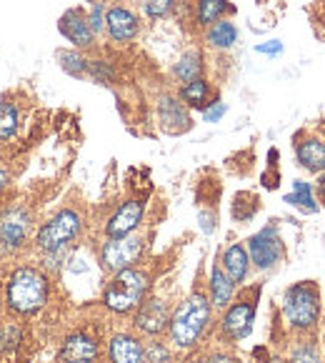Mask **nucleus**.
Returning <instances> with one entry per match:
<instances>
[{
    "mask_svg": "<svg viewBox=\"0 0 325 363\" xmlns=\"http://www.w3.org/2000/svg\"><path fill=\"white\" fill-rule=\"evenodd\" d=\"M158 121L166 133H186L193 128V118L188 106L178 96H160L158 98Z\"/></svg>",
    "mask_w": 325,
    "mask_h": 363,
    "instance_id": "15",
    "label": "nucleus"
},
{
    "mask_svg": "<svg viewBox=\"0 0 325 363\" xmlns=\"http://www.w3.org/2000/svg\"><path fill=\"white\" fill-rule=\"evenodd\" d=\"M33 238V213L25 206L0 208V256H18Z\"/></svg>",
    "mask_w": 325,
    "mask_h": 363,
    "instance_id": "7",
    "label": "nucleus"
},
{
    "mask_svg": "<svg viewBox=\"0 0 325 363\" xmlns=\"http://www.w3.org/2000/svg\"><path fill=\"white\" fill-rule=\"evenodd\" d=\"M220 268L235 286H243L251 276V258H248L246 243H230L220 253Z\"/></svg>",
    "mask_w": 325,
    "mask_h": 363,
    "instance_id": "17",
    "label": "nucleus"
},
{
    "mask_svg": "<svg viewBox=\"0 0 325 363\" xmlns=\"http://www.w3.org/2000/svg\"><path fill=\"white\" fill-rule=\"evenodd\" d=\"M183 363H208V361H205V356H188Z\"/></svg>",
    "mask_w": 325,
    "mask_h": 363,
    "instance_id": "38",
    "label": "nucleus"
},
{
    "mask_svg": "<svg viewBox=\"0 0 325 363\" xmlns=\"http://www.w3.org/2000/svg\"><path fill=\"white\" fill-rule=\"evenodd\" d=\"M285 203L295 206V208L305 211V213H318L320 206L315 203V193H313V186L305 181H295L293 183V193L285 196Z\"/></svg>",
    "mask_w": 325,
    "mask_h": 363,
    "instance_id": "25",
    "label": "nucleus"
},
{
    "mask_svg": "<svg viewBox=\"0 0 325 363\" xmlns=\"http://www.w3.org/2000/svg\"><path fill=\"white\" fill-rule=\"evenodd\" d=\"M58 60L60 68L73 78H83L88 73V58H83L78 50H58Z\"/></svg>",
    "mask_w": 325,
    "mask_h": 363,
    "instance_id": "29",
    "label": "nucleus"
},
{
    "mask_svg": "<svg viewBox=\"0 0 325 363\" xmlns=\"http://www.w3.org/2000/svg\"><path fill=\"white\" fill-rule=\"evenodd\" d=\"M315 193H318V201L325 206V173L318 176V186H315Z\"/></svg>",
    "mask_w": 325,
    "mask_h": 363,
    "instance_id": "36",
    "label": "nucleus"
},
{
    "mask_svg": "<svg viewBox=\"0 0 325 363\" xmlns=\"http://www.w3.org/2000/svg\"><path fill=\"white\" fill-rule=\"evenodd\" d=\"M70 256H73V246L60 248V251L40 253V268H43V271L53 278V276H58L60 271H65V268H68Z\"/></svg>",
    "mask_w": 325,
    "mask_h": 363,
    "instance_id": "28",
    "label": "nucleus"
},
{
    "mask_svg": "<svg viewBox=\"0 0 325 363\" xmlns=\"http://www.w3.org/2000/svg\"><path fill=\"white\" fill-rule=\"evenodd\" d=\"M103 358V346L91 331L78 328L63 336L58 346V363H98Z\"/></svg>",
    "mask_w": 325,
    "mask_h": 363,
    "instance_id": "11",
    "label": "nucleus"
},
{
    "mask_svg": "<svg viewBox=\"0 0 325 363\" xmlns=\"http://www.w3.org/2000/svg\"><path fill=\"white\" fill-rule=\"evenodd\" d=\"M213 311L215 308L210 306L205 291H193L190 296H186L171 313V323L166 331L168 343L183 353L195 351L213 323Z\"/></svg>",
    "mask_w": 325,
    "mask_h": 363,
    "instance_id": "2",
    "label": "nucleus"
},
{
    "mask_svg": "<svg viewBox=\"0 0 325 363\" xmlns=\"http://www.w3.org/2000/svg\"><path fill=\"white\" fill-rule=\"evenodd\" d=\"M150 294V273L133 266L125 271H118L110 276L101 296V303L113 315H130L143 298Z\"/></svg>",
    "mask_w": 325,
    "mask_h": 363,
    "instance_id": "3",
    "label": "nucleus"
},
{
    "mask_svg": "<svg viewBox=\"0 0 325 363\" xmlns=\"http://www.w3.org/2000/svg\"><path fill=\"white\" fill-rule=\"evenodd\" d=\"M205 43L215 50L233 48V45L238 43V28H235V23L228 21V18H223V21L208 26V30H205Z\"/></svg>",
    "mask_w": 325,
    "mask_h": 363,
    "instance_id": "20",
    "label": "nucleus"
},
{
    "mask_svg": "<svg viewBox=\"0 0 325 363\" xmlns=\"http://www.w3.org/2000/svg\"><path fill=\"white\" fill-rule=\"evenodd\" d=\"M171 306L158 296H145L143 303L133 311V331L140 338H160L166 336L171 323Z\"/></svg>",
    "mask_w": 325,
    "mask_h": 363,
    "instance_id": "9",
    "label": "nucleus"
},
{
    "mask_svg": "<svg viewBox=\"0 0 325 363\" xmlns=\"http://www.w3.org/2000/svg\"><path fill=\"white\" fill-rule=\"evenodd\" d=\"M258 296H261V289L253 291V296L233 298L220 311L218 336L225 343H240L253 333V323H256V313H258Z\"/></svg>",
    "mask_w": 325,
    "mask_h": 363,
    "instance_id": "6",
    "label": "nucleus"
},
{
    "mask_svg": "<svg viewBox=\"0 0 325 363\" xmlns=\"http://www.w3.org/2000/svg\"><path fill=\"white\" fill-rule=\"evenodd\" d=\"M0 315H3V294H0Z\"/></svg>",
    "mask_w": 325,
    "mask_h": 363,
    "instance_id": "39",
    "label": "nucleus"
},
{
    "mask_svg": "<svg viewBox=\"0 0 325 363\" xmlns=\"http://www.w3.org/2000/svg\"><path fill=\"white\" fill-rule=\"evenodd\" d=\"M106 33L108 38H110L113 43H130V40H135L140 33V21L138 16H135L130 8L125 6H113L108 8L106 13Z\"/></svg>",
    "mask_w": 325,
    "mask_h": 363,
    "instance_id": "14",
    "label": "nucleus"
},
{
    "mask_svg": "<svg viewBox=\"0 0 325 363\" xmlns=\"http://www.w3.org/2000/svg\"><path fill=\"white\" fill-rule=\"evenodd\" d=\"M145 363H173L176 361V348L163 338H145Z\"/></svg>",
    "mask_w": 325,
    "mask_h": 363,
    "instance_id": "27",
    "label": "nucleus"
},
{
    "mask_svg": "<svg viewBox=\"0 0 325 363\" xmlns=\"http://www.w3.org/2000/svg\"><path fill=\"white\" fill-rule=\"evenodd\" d=\"M235 289H238V286L225 276V271L220 268V263H213V266H210V276H208L210 306H213L215 311H223L225 306L235 298Z\"/></svg>",
    "mask_w": 325,
    "mask_h": 363,
    "instance_id": "18",
    "label": "nucleus"
},
{
    "mask_svg": "<svg viewBox=\"0 0 325 363\" xmlns=\"http://www.w3.org/2000/svg\"><path fill=\"white\" fill-rule=\"evenodd\" d=\"M86 228V220L75 208H60L55 211L50 218H45L33 233V246L38 253H50L60 251V248H70L75 240L80 238Z\"/></svg>",
    "mask_w": 325,
    "mask_h": 363,
    "instance_id": "4",
    "label": "nucleus"
},
{
    "mask_svg": "<svg viewBox=\"0 0 325 363\" xmlns=\"http://www.w3.org/2000/svg\"><path fill=\"white\" fill-rule=\"evenodd\" d=\"M145 253V238L135 230L130 235H123V238H106L98 248V261H101V268L113 276L118 271H125V268H133L140 263Z\"/></svg>",
    "mask_w": 325,
    "mask_h": 363,
    "instance_id": "8",
    "label": "nucleus"
},
{
    "mask_svg": "<svg viewBox=\"0 0 325 363\" xmlns=\"http://www.w3.org/2000/svg\"><path fill=\"white\" fill-rule=\"evenodd\" d=\"M288 363H323V361H320V351L315 346V341H303L293 348Z\"/></svg>",
    "mask_w": 325,
    "mask_h": 363,
    "instance_id": "30",
    "label": "nucleus"
},
{
    "mask_svg": "<svg viewBox=\"0 0 325 363\" xmlns=\"http://www.w3.org/2000/svg\"><path fill=\"white\" fill-rule=\"evenodd\" d=\"M205 361H208V363H238V358H235L230 351H223V348H218V351L208 353V356H205Z\"/></svg>",
    "mask_w": 325,
    "mask_h": 363,
    "instance_id": "34",
    "label": "nucleus"
},
{
    "mask_svg": "<svg viewBox=\"0 0 325 363\" xmlns=\"http://www.w3.org/2000/svg\"><path fill=\"white\" fill-rule=\"evenodd\" d=\"M50 276L40 266L23 263L3 281V306L13 318H33L50 303Z\"/></svg>",
    "mask_w": 325,
    "mask_h": 363,
    "instance_id": "1",
    "label": "nucleus"
},
{
    "mask_svg": "<svg viewBox=\"0 0 325 363\" xmlns=\"http://www.w3.org/2000/svg\"><path fill=\"white\" fill-rule=\"evenodd\" d=\"M225 113H228V106H225L220 98H213L208 106L203 108V121H205V123H218Z\"/></svg>",
    "mask_w": 325,
    "mask_h": 363,
    "instance_id": "33",
    "label": "nucleus"
},
{
    "mask_svg": "<svg viewBox=\"0 0 325 363\" xmlns=\"http://www.w3.org/2000/svg\"><path fill=\"white\" fill-rule=\"evenodd\" d=\"M145 218V201L140 198H130V201H123L118 206L115 213L106 220V238H123V235H130L140 228Z\"/></svg>",
    "mask_w": 325,
    "mask_h": 363,
    "instance_id": "12",
    "label": "nucleus"
},
{
    "mask_svg": "<svg viewBox=\"0 0 325 363\" xmlns=\"http://www.w3.org/2000/svg\"><path fill=\"white\" fill-rule=\"evenodd\" d=\"M246 251L248 258H251V268L263 273L273 271L283 261V240L278 235L275 225H266L256 235H251L246 240Z\"/></svg>",
    "mask_w": 325,
    "mask_h": 363,
    "instance_id": "10",
    "label": "nucleus"
},
{
    "mask_svg": "<svg viewBox=\"0 0 325 363\" xmlns=\"http://www.w3.org/2000/svg\"><path fill=\"white\" fill-rule=\"evenodd\" d=\"M173 75H176L181 83H190V80H195V78H203L200 50H186V53L178 58V63L173 65Z\"/></svg>",
    "mask_w": 325,
    "mask_h": 363,
    "instance_id": "23",
    "label": "nucleus"
},
{
    "mask_svg": "<svg viewBox=\"0 0 325 363\" xmlns=\"http://www.w3.org/2000/svg\"><path fill=\"white\" fill-rule=\"evenodd\" d=\"M235 8L230 6L228 0H198L195 3V21L198 26L208 28L213 26V23L223 21V16H228V13H233Z\"/></svg>",
    "mask_w": 325,
    "mask_h": 363,
    "instance_id": "21",
    "label": "nucleus"
},
{
    "mask_svg": "<svg viewBox=\"0 0 325 363\" xmlns=\"http://www.w3.org/2000/svg\"><path fill=\"white\" fill-rule=\"evenodd\" d=\"M298 163L310 173H325V143L318 138H305L295 143Z\"/></svg>",
    "mask_w": 325,
    "mask_h": 363,
    "instance_id": "19",
    "label": "nucleus"
},
{
    "mask_svg": "<svg viewBox=\"0 0 325 363\" xmlns=\"http://www.w3.org/2000/svg\"><path fill=\"white\" fill-rule=\"evenodd\" d=\"M23 336H25V333H23V326L16 318L0 320V353H3V356H13V353L21 348Z\"/></svg>",
    "mask_w": 325,
    "mask_h": 363,
    "instance_id": "24",
    "label": "nucleus"
},
{
    "mask_svg": "<svg viewBox=\"0 0 325 363\" xmlns=\"http://www.w3.org/2000/svg\"><path fill=\"white\" fill-rule=\"evenodd\" d=\"M256 53H263V55H280L283 53V43H280V40H268V43H258L256 45Z\"/></svg>",
    "mask_w": 325,
    "mask_h": 363,
    "instance_id": "35",
    "label": "nucleus"
},
{
    "mask_svg": "<svg viewBox=\"0 0 325 363\" xmlns=\"http://www.w3.org/2000/svg\"><path fill=\"white\" fill-rule=\"evenodd\" d=\"M181 98L183 103H186L188 108H198V111H203V108L210 103V86L205 78H195L190 80V83H183L181 86Z\"/></svg>",
    "mask_w": 325,
    "mask_h": 363,
    "instance_id": "22",
    "label": "nucleus"
},
{
    "mask_svg": "<svg viewBox=\"0 0 325 363\" xmlns=\"http://www.w3.org/2000/svg\"><path fill=\"white\" fill-rule=\"evenodd\" d=\"M18 128H21V111L16 103L3 101L0 103V140L16 138Z\"/></svg>",
    "mask_w": 325,
    "mask_h": 363,
    "instance_id": "26",
    "label": "nucleus"
},
{
    "mask_svg": "<svg viewBox=\"0 0 325 363\" xmlns=\"http://www.w3.org/2000/svg\"><path fill=\"white\" fill-rule=\"evenodd\" d=\"M176 0H143V11L150 21H160L173 11Z\"/></svg>",
    "mask_w": 325,
    "mask_h": 363,
    "instance_id": "32",
    "label": "nucleus"
},
{
    "mask_svg": "<svg viewBox=\"0 0 325 363\" xmlns=\"http://www.w3.org/2000/svg\"><path fill=\"white\" fill-rule=\"evenodd\" d=\"M106 361L110 363H145L143 338L135 331H115L106 341Z\"/></svg>",
    "mask_w": 325,
    "mask_h": 363,
    "instance_id": "13",
    "label": "nucleus"
},
{
    "mask_svg": "<svg viewBox=\"0 0 325 363\" xmlns=\"http://www.w3.org/2000/svg\"><path fill=\"white\" fill-rule=\"evenodd\" d=\"M98 363H110V361H103V358H101V361H98Z\"/></svg>",
    "mask_w": 325,
    "mask_h": 363,
    "instance_id": "40",
    "label": "nucleus"
},
{
    "mask_svg": "<svg viewBox=\"0 0 325 363\" xmlns=\"http://www.w3.org/2000/svg\"><path fill=\"white\" fill-rule=\"evenodd\" d=\"M8 186H11V173H8V171H6V168L0 166V193L6 191V188H8Z\"/></svg>",
    "mask_w": 325,
    "mask_h": 363,
    "instance_id": "37",
    "label": "nucleus"
},
{
    "mask_svg": "<svg viewBox=\"0 0 325 363\" xmlns=\"http://www.w3.org/2000/svg\"><path fill=\"white\" fill-rule=\"evenodd\" d=\"M58 30H60V35H63L68 43H73L78 50L91 48V45L96 43V35H93L91 26H88V16L80 11V8H70V11H65L63 16H60Z\"/></svg>",
    "mask_w": 325,
    "mask_h": 363,
    "instance_id": "16",
    "label": "nucleus"
},
{
    "mask_svg": "<svg viewBox=\"0 0 325 363\" xmlns=\"http://www.w3.org/2000/svg\"><path fill=\"white\" fill-rule=\"evenodd\" d=\"M283 318L293 331L305 333L318 326L320 318V291L313 281H300L290 286L283 296Z\"/></svg>",
    "mask_w": 325,
    "mask_h": 363,
    "instance_id": "5",
    "label": "nucleus"
},
{
    "mask_svg": "<svg viewBox=\"0 0 325 363\" xmlns=\"http://www.w3.org/2000/svg\"><path fill=\"white\" fill-rule=\"evenodd\" d=\"M106 3H91L88 8V26H91L93 35H103L106 33Z\"/></svg>",
    "mask_w": 325,
    "mask_h": 363,
    "instance_id": "31",
    "label": "nucleus"
}]
</instances>
